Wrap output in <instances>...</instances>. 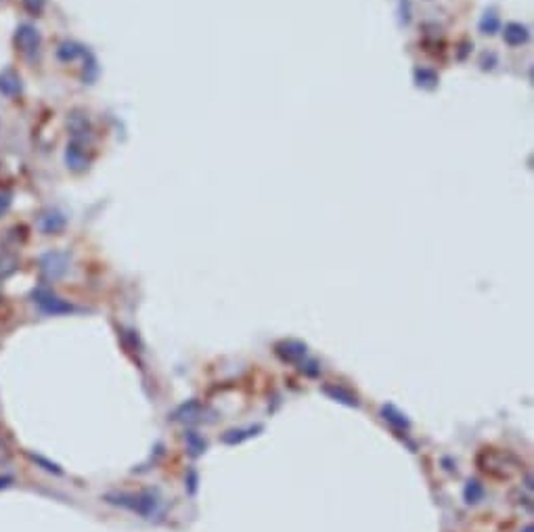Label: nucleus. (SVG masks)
I'll list each match as a JSON object with an SVG mask.
<instances>
[{"label": "nucleus", "mask_w": 534, "mask_h": 532, "mask_svg": "<svg viewBox=\"0 0 534 532\" xmlns=\"http://www.w3.org/2000/svg\"><path fill=\"white\" fill-rule=\"evenodd\" d=\"M9 206H11V193H0V216H3L7 210H9Z\"/></svg>", "instance_id": "9"}, {"label": "nucleus", "mask_w": 534, "mask_h": 532, "mask_svg": "<svg viewBox=\"0 0 534 532\" xmlns=\"http://www.w3.org/2000/svg\"><path fill=\"white\" fill-rule=\"evenodd\" d=\"M11 478L9 476H0V489H7V486H11Z\"/></svg>", "instance_id": "10"}, {"label": "nucleus", "mask_w": 534, "mask_h": 532, "mask_svg": "<svg viewBox=\"0 0 534 532\" xmlns=\"http://www.w3.org/2000/svg\"><path fill=\"white\" fill-rule=\"evenodd\" d=\"M497 27H499L497 15H495V13H486L484 19H482V32H484V34H495Z\"/></svg>", "instance_id": "8"}, {"label": "nucleus", "mask_w": 534, "mask_h": 532, "mask_svg": "<svg viewBox=\"0 0 534 532\" xmlns=\"http://www.w3.org/2000/svg\"><path fill=\"white\" fill-rule=\"evenodd\" d=\"M109 503H115V505H122L126 509H132L137 511L141 516H151L155 513V499L151 495H126V493H120V495H107L105 497Z\"/></svg>", "instance_id": "1"}, {"label": "nucleus", "mask_w": 534, "mask_h": 532, "mask_svg": "<svg viewBox=\"0 0 534 532\" xmlns=\"http://www.w3.org/2000/svg\"><path fill=\"white\" fill-rule=\"evenodd\" d=\"M505 40L511 44V47H518V44L528 40V32H526V27H522L518 23H511V25L505 27Z\"/></svg>", "instance_id": "7"}, {"label": "nucleus", "mask_w": 534, "mask_h": 532, "mask_svg": "<svg viewBox=\"0 0 534 532\" xmlns=\"http://www.w3.org/2000/svg\"><path fill=\"white\" fill-rule=\"evenodd\" d=\"M19 91H21V80L11 69L0 74V93L7 97H15V95H19Z\"/></svg>", "instance_id": "5"}, {"label": "nucleus", "mask_w": 534, "mask_h": 532, "mask_svg": "<svg viewBox=\"0 0 534 532\" xmlns=\"http://www.w3.org/2000/svg\"><path fill=\"white\" fill-rule=\"evenodd\" d=\"M36 302H38V306L44 310V313H49V315H61V313H69V310H74L71 304L63 302L61 298H57L51 291H38L36 293Z\"/></svg>", "instance_id": "3"}, {"label": "nucleus", "mask_w": 534, "mask_h": 532, "mask_svg": "<svg viewBox=\"0 0 534 532\" xmlns=\"http://www.w3.org/2000/svg\"><path fill=\"white\" fill-rule=\"evenodd\" d=\"M40 269L49 279H59L67 271V256L59 252H49L40 258Z\"/></svg>", "instance_id": "2"}, {"label": "nucleus", "mask_w": 534, "mask_h": 532, "mask_svg": "<svg viewBox=\"0 0 534 532\" xmlns=\"http://www.w3.org/2000/svg\"><path fill=\"white\" fill-rule=\"evenodd\" d=\"M15 40H17L19 49H21L23 53H34V51H38L40 36H38V32H36L32 25H21V27L17 30Z\"/></svg>", "instance_id": "4"}, {"label": "nucleus", "mask_w": 534, "mask_h": 532, "mask_svg": "<svg viewBox=\"0 0 534 532\" xmlns=\"http://www.w3.org/2000/svg\"><path fill=\"white\" fill-rule=\"evenodd\" d=\"M40 227H42V231L47 233V235L59 233V231L65 227V218H63L59 212H49V214H44V216H42Z\"/></svg>", "instance_id": "6"}]
</instances>
